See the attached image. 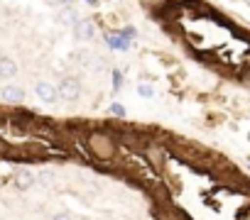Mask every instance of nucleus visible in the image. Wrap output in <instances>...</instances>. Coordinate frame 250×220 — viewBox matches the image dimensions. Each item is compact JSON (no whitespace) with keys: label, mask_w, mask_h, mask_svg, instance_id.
I'll return each instance as SVG.
<instances>
[{"label":"nucleus","mask_w":250,"mask_h":220,"mask_svg":"<svg viewBox=\"0 0 250 220\" xmlns=\"http://www.w3.org/2000/svg\"><path fill=\"white\" fill-rule=\"evenodd\" d=\"M52 220H74V218H71L69 213H59V215H54Z\"/></svg>","instance_id":"11"},{"label":"nucleus","mask_w":250,"mask_h":220,"mask_svg":"<svg viewBox=\"0 0 250 220\" xmlns=\"http://www.w3.org/2000/svg\"><path fill=\"white\" fill-rule=\"evenodd\" d=\"M13 183L18 191H30L35 183H37V176L30 171V169H18L15 176H13Z\"/></svg>","instance_id":"4"},{"label":"nucleus","mask_w":250,"mask_h":220,"mask_svg":"<svg viewBox=\"0 0 250 220\" xmlns=\"http://www.w3.org/2000/svg\"><path fill=\"white\" fill-rule=\"evenodd\" d=\"M74 35H76V39H81V42H91V39L96 37V25H93L91 20H79V22L74 25Z\"/></svg>","instance_id":"5"},{"label":"nucleus","mask_w":250,"mask_h":220,"mask_svg":"<svg viewBox=\"0 0 250 220\" xmlns=\"http://www.w3.org/2000/svg\"><path fill=\"white\" fill-rule=\"evenodd\" d=\"M57 3H59V5H71L74 0H57Z\"/></svg>","instance_id":"12"},{"label":"nucleus","mask_w":250,"mask_h":220,"mask_svg":"<svg viewBox=\"0 0 250 220\" xmlns=\"http://www.w3.org/2000/svg\"><path fill=\"white\" fill-rule=\"evenodd\" d=\"M86 142H88V149H91V154H93L96 159H101V162L113 159L115 145H113V140H110L105 132H91Z\"/></svg>","instance_id":"1"},{"label":"nucleus","mask_w":250,"mask_h":220,"mask_svg":"<svg viewBox=\"0 0 250 220\" xmlns=\"http://www.w3.org/2000/svg\"><path fill=\"white\" fill-rule=\"evenodd\" d=\"M3 128H5V118H3V115H0V130H3Z\"/></svg>","instance_id":"13"},{"label":"nucleus","mask_w":250,"mask_h":220,"mask_svg":"<svg viewBox=\"0 0 250 220\" xmlns=\"http://www.w3.org/2000/svg\"><path fill=\"white\" fill-rule=\"evenodd\" d=\"M57 91H59V98H62V100L76 103V100L81 98V93H83V86H81V81H79L76 76H66V78L59 81Z\"/></svg>","instance_id":"2"},{"label":"nucleus","mask_w":250,"mask_h":220,"mask_svg":"<svg viewBox=\"0 0 250 220\" xmlns=\"http://www.w3.org/2000/svg\"><path fill=\"white\" fill-rule=\"evenodd\" d=\"M138 93H140L143 98H152V95H155V88H152V83H140V86H138Z\"/></svg>","instance_id":"9"},{"label":"nucleus","mask_w":250,"mask_h":220,"mask_svg":"<svg viewBox=\"0 0 250 220\" xmlns=\"http://www.w3.org/2000/svg\"><path fill=\"white\" fill-rule=\"evenodd\" d=\"M3 100H8V103H15V105H20L22 100H25V91H22V86H18V83H8V86H3Z\"/></svg>","instance_id":"6"},{"label":"nucleus","mask_w":250,"mask_h":220,"mask_svg":"<svg viewBox=\"0 0 250 220\" xmlns=\"http://www.w3.org/2000/svg\"><path fill=\"white\" fill-rule=\"evenodd\" d=\"M110 115H118V118H125V108L120 103H113L110 105Z\"/></svg>","instance_id":"10"},{"label":"nucleus","mask_w":250,"mask_h":220,"mask_svg":"<svg viewBox=\"0 0 250 220\" xmlns=\"http://www.w3.org/2000/svg\"><path fill=\"white\" fill-rule=\"evenodd\" d=\"M35 93H37V98H40L42 103H49V105L57 103V100H62L57 86L49 83V81H37V83H35Z\"/></svg>","instance_id":"3"},{"label":"nucleus","mask_w":250,"mask_h":220,"mask_svg":"<svg viewBox=\"0 0 250 220\" xmlns=\"http://www.w3.org/2000/svg\"><path fill=\"white\" fill-rule=\"evenodd\" d=\"M15 73H18V64H15L10 56H0V78L10 81Z\"/></svg>","instance_id":"7"},{"label":"nucleus","mask_w":250,"mask_h":220,"mask_svg":"<svg viewBox=\"0 0 250 220\" xmlns=\"http://www.w3.org/2000/svg\"><path fill=\"white\" fill-rule=\"evenodd\" d=\"M57 20H59L62 25H66V27H74V25L79 22V15H76L74 8H64V10L57 15Z\"/></svg>","instance_id":"8"}]
</instances>
